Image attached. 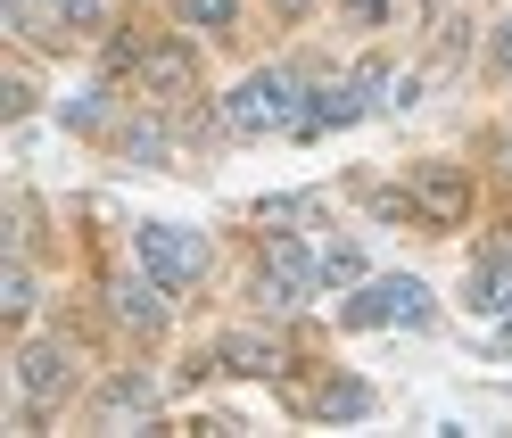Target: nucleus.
Listing matches in <instances>:
<instances>
[{
	"label": "nucleus",
	"instance_id": "f257e3e1",
	"mask_svg": "<svg viewBox=\"0 0 512 438\" xmlns=\"http://www.w3.org/2000/svg\"><path fill=\"white\" fill-rule=\"evenodd\" d=\"M223 124H232L240 141H256V133H298V124H306V83H298L290 67L248 75L232 100H223Z\"/></svg>",
	"mask_w": 512,
	"mask_h": 438
},
{
	"label": "nucleus",
	"instance_id": "f03ea898",
	"mask_svg": "<svg viewBox=\"0 0 512 438\" xmlns=\"http://www.w3.org/2000/svg\"><path fill=\"white\" fill-rule=\"evenodd\" d=\"M430 315L438 298L422 273H380V281H356V298H347V331H422Z\"/></svg>",
	"mask_w": 512,
	"mask_h": 438
},
{
	"label": "nucleus",
	"instance_id": "7ed1b4c3",
	"mask_svg": "<svg viewBox=\"0 0 512 438\" xmlns=\"http://www.w3.org/2000/svg\"><path fill=\"white\" fill-rule=\"evenodd\" d=\"M314 290H323V257H306L290 232H273L265 240V265H256V281H248V298L265 306V315H298Z\"/></svg>",
	"mask_w": 512,
	"mask_h": 438
},
{
	"label": "nucleus",
	"instance_id": "20e7f679",
	"mask_svg": "<svg viewBox=\"0 0 512 438\" xmlns=\"http://www.w3.org/2000/svg\"><path fill=\"white\" fill-rule=\"evenodd\" d=\"M133 248H141V265L166 281V290H199V281H207V240L182 232V224H141Z\"/></svg>",
	"mask_w": 512,
	"mask_h": 438
},
{
	"label": "nucleus",
	"instance_id": "39448f33",
	"mask_svg": "<svg viewBox=\"0 0 512 438\" xmlns=\"http://www.w3.org/2000/svg\"><path fill=\"white\" fill-rule=\"evenodd\" d=\"M405 191H413V215H422V224H438V232H455L463 215H471V174L446 166V158H438V166H413Z\"/></svg>",
	"mask_w": 512,
	"mask_h": 438
},
{
	"label": "nucleus",
	"instance_id": "423d86ee",
	"mask_svg": "<svg viewBox=\"0 0 512 438\" xmlns=\"http://www.w3.org/2000/svg\"><path fill=\"white\" fill-rule=\"evenodd\" d=\"M166 298H174V290H166V281H157V273L141 265V273H124L116 290H108V315H116L124 331H133V339H157V331H166V315H174Z\"/></svg>",
	"mask_w": 512,
	"mask_h": 438
},
{
	"label": "nucleus",
	"instance_id": "0eeeda50",
	"mask_svg": "<svg viewBox=\"0 0 512 438\" xmlns=\"http://www.w3.org/2000/svg\"><path fill=\"white\" fill-rule=\"evenodd\" d=\"M133 83L149 91V100H190V83H199V58H190V42H149L133 58Z\"/></svg>",
	"mask_w": 512,
	"mask_h": 438
},
{
	"label": "nucleus",
	"instance_id": "6e6552de",
	"mask_svg": "<svg viewBox=\"0 0 512 438\" xmlns=\"http://www.w3.org/2000/svg\"><path fill=\"white\" fill-rule=\"evenodd\" d=\"M17 389H25V405H50L58 389H75V348L67 339H34L17 356Z\"/></svg>",
	"mask_w": 512,
	"mask_h": 438
},
{
	"label": "nucleus",
	"instance_id": "1a4fd4ad",
	"mask_svg": "<svg viewBox=\"0 0 512 438\" xmlns=\"http://www.w3.org/2000/svg\"><path fill=\"white\" fill-rule=\"evenodd\" d=\"M215 364L240 372V381H281V372H290L281 339H265V331H223V339H215Z\"/></svg>",
	"mask_w": 512,
	"mask_h": 438
},
{
	"label": "nucleus",
	"instance_id": "9d476101",
	"mask_svg": "<svg viewBox=\"0 0 512 438\" xmlns=\"http://www.w3.org/2000/svg\"><path fill=\"white\" fill-rule=\"evenodd\" d=\"M463 306L471 315H512V248H488L463 281Z\"/></svg>",
	"mask_w": 512,
	"mask_h": 438
},
{
	"label": "nucleus",
	"instance_id": "9b49d317",
	"mask_svg": "<svg viewBox=\"0 0 512 438\" xmlns=\"http://www.w3.org/2000/svg\"><path fill=\"white\" fill-rule=\"evenodd\" d=\"M372 100H364V83L356 75H347V83H314L306 91V124H298V133H331V124H356Z\"/></svg>",
	"mask_w": 512,
	"mask_h": 438
},
{
	"label": "nucleus",
	"instance_id": "f8f14e48",
	"mask_svg": "<svg viewBox=\"0 0 512 438\" xmlns=\"http://www.w3.org/2000/svg\"><path fill=\"white\" fill-rule=\"evenodd\" d=\"M91 414H100V422H149L157 414V381H149V372H116V381L91 397Z\"/></svg>",
	"mask_w": 512,
	"mask_h": 438
},
{
	"label": "nucleus",
	"instance_id": "ddd939ff",
	"mask_svg": "<svg viewBox=\"0 0 512 438\" xmlns=\"http://www.w3.org/2000/svg\"><path fill=\"white\" fill-rule=\"evenodd\" d=\"M116 149H124V166H166L174 158V133L157 116H124L116 124Z\"/></svg>",
	"mask_w": 512,
	"mask_h": 438
},
{
	"label": "nucleus",
	"instance_id": "4468645a",
	"mask_svg": "<svg viewBox=\"0 0 512 438\" xmlns=\"http://www.w3.org/2000/svg\"><path fill=\"white\" fill-rule=\"evenodd\" d=\"M314 414H323V422H364V414H372V389H364V381H323Z\"/></svg>",
	"mask_w": 512,
	"mask_h": 438
},
{
	"label": "nucleus",
	"instance_id": "2eb2a0df",
	"mask_svg": "<svg viewBox=\"0 0 512 438\" xmlns=\"http://www.w3.org/2000/svg\"><path fill=\"white\" fill-rule=\"evenodd\" d=\"M182 34H232L240 25V0H182Z\"/></svg>",
	"mask_w": 512,
	"mask_h": 438
},
{
	"label": "nucleus",
	"instance_id": "dca6fc26",
	"mask_svg": "<svg viewBox=\"0 0 512 438\" xmlns=\"http://www.w3.org/2000/svg\"><path fill=\"white\" fill-rule=\"evenodd\" d=\"M0 315H34V273H25V257H17V248H9V265H0Z\"/></svg>",
	"mask_w": 512,
	"mask_h": 438
},
{
	"label": "nucleus",
	"instance_id": "f3484780",
	"mask_svg": "<svg viewBox=\"0 0 512 438\" xmlns=\"http://www.w3.org/2000/svg\"><path fill=\"white\" fill-rule=\"evenodd\" d=\"M356 281H364V248L356 240H331L323 248V290H356Z\"/></svg>",
	"mask_w": 512,
	"mask_h": 438
},
{
	"label": "nucleus",
	"instance_id": "a211bd4d",
	"mask_svg": "<svg viewBox=\"0 0 512 438\" xmlns=\"http://www.w3.org/2000/svg\"><path fill=\"white\" fill-rule=\"evenodd\" d=\"M67 124H75V133H100V124H108V91H75V100H67Z\"/></svg>",
	"mask_w": 512,
	"mask_h": 438
},
{
	"label": "nucleus",
	"instance_id": "6ab92c4d",
	"mask_svg": "<svg viewBox=\"0 0 512 438\" xmlns=\"http://www.w3.org/2000/svg\"><path fill=\"white\" fill-rule=\"evenodd\" d=\"M25 108H34V83L9 75V83H0V116H25Z\"/></svg>",
	"mask_w": 512,
	"mask_h": 438
},
{
	"label": "nucleus",
	"instance_id": "aec40b11",
	"mask_svg": "<svg viewBox=\"0 0 512 438\" xmlns=\"http://www.w3.org/2000/svg\"><path fill=\"white\" fill-rule=\"evenodd\" d=\"M496 67L512 75V25H504V34H496Z\"/></svg>",
	"mask_w": 512,
	"mask_h": 438
},
{
	"label": "nucleus",
	"instance_id": "412c9836",
	"mask_svg": "<svg viewBox=\"0 0 512 438\" xmlns=\"http://www.w3.org/2000/svg\"><path fill=\"white\" fill-rule=\"evenodd\" d=\"M17 9H67V0H9V17H17Z\"/></svg>",
	"mask_w": 512,
	"mask_h": 438
},
{
	"label": "nucleus",
	"instance_id": "4be33fe9",
	"mask_svg": "<svg viewBox=\"0 0 512 438\" xmlns=\"http://www.w3.org/2000/svg\"><path fill=\"white\" fill-rule=\"evenodd\" d=\"M273 9H281V17H306V9H314V0H273Z\"/></svg>",
	"mask_w": 512,
	"mask_h": 438
}]
</instances>
